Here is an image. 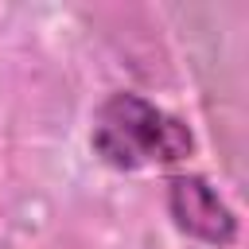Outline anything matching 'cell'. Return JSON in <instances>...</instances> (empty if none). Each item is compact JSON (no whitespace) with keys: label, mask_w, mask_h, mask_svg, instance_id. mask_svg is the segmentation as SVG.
<instances>
[{"label":"cell","mask_w":249,"mask_h":249,"mask_svg":"<svg viewBox=\"0 0 249 249\" xmlns=\"http://www.w3.org/2000/svg\"><path fill=\"white\" fill-rule=\"evenodd\" d=\"M89 144L117 171H136V167H152V163H179L195 152V136L179 117L163 113L160 105H152L148 97L128 93V89L109 93L101 101Z\"/></svg>","instance_id":"cell-1"},{"label":"cell","mask_w":249,"mask_h":249,"mask_svg":"<svg viewBox=\"0 0 249 249\" xmlns=\"http://www.w3.org/2000/svg\"><path fill=\"white\" fill-rule=\"evenodd\" d=\"M167 210L171 222L206 245H230L237 237V214L218 198V191L202 175H171L167 179Z\"/></svg>","instance_id":"cell-2"}]
</instances>
